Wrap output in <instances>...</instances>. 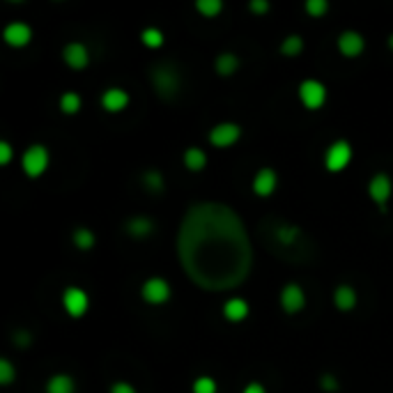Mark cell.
I'll use <instances>...</instances> for the list:
<instances>
[{"label": "cell", "instance_id": "obj_1", "mask_svg": "<svg viewBox=\"0 0 393 393\" xmlns=\"http://www.w3.org/2000/svg\"><path fill=\"white\" fill-rule=\"evenodd\" d=\"M182 270L202 290L224 292L241 285L253 267V246L241 216L226 202H195L178 233Z\"/></svg>", "mask_w": 393, "mask_h": 393}, {"label": "cell", "instance_id": "obj_2", "mask_svg": "<svg viewBox=\"0 0 393 393\" xmlns=\"http://www.w3.org/2000/svg\"><path fill=\"white\" fill-rule=\"evenodd\" d=\"M150 83H152L154 93L161 97V99H175L182 90V74L178 67L170 62H156L150 67Z\"/></svg>", "mask_w": 393, "mask_h": 393}, {"label": "cell", "instance_id": "obj_3", "mask_svg": "<svg viewBox=\"0 0 393 393\" xmlns=\"http://www.w3.org/2000/svg\"><path fill=\"white\" fill-rule=\"evenodd\" d=\"M49 166H51V152H49L47 145H42V143H35V145H28V147L23 150L21 168H23L25 178H30V180L42 178V175L49 170Z\"/></svg>", "mask_w": 393, "mask_h": 393}, {"label": "cell", "instance_id": "obj_4", "mask_svg": "<svg viewBox=\"0 0 393 393\" xmlns=\"http://www.w3.org/2000/svg\"><path fill=\"white\" fill-rule=\"evenodd\" d=\"M352 156H355V150H352V143L345 139H338L329 143V147L324 150V170L331 175H338L347 170V166L352 163Z\"/></svg>", "mask_w": 393, "mask_h": 393}, {"label": "cell", "instance_id": "obj_5", "mask_svg": "<svg viewBox=\"0 0 393 393\" xmlns=\"http://www.w3.org/2000/svg\"><path fill=\"white\" fill-rule=\"evenodd\" d=\"M299 102L306 110H320L326 104V97H329V90L322 81L318 78H306V81L299 83Z\"/></svg>", "mask_w": 393, "mask_h": 393}, {"label": "cell", "instance_id": "obj_6", "mask_svg": "<svg viewBox=\"0 0 393 393\" xmlns=\"http://www.w3.org/2000/svg\"><path fill=\"white\" fill-rule=\"evenodd\" d=\"M62 309L69 318H74V320L85 318V315H88V311H90V294L85 292L83 287H78V285L64 287Z\"/></svg>", "mask_w": 393, "mask_h": 393}, {"label": "cell", "instance_id": "obj_7", "mask_svg": "<svg viewBox=\"0 0 393 393\" xmlns=\"http://www.w3.org/2000/svg\"><path fill=\"white\" fill-rule=\"evenodd\" d=\"M170 294H173V287H170L168 281L161 276H152V278L143 281V285H141V299L145 301L147 306L168 304Z\"/></svg>", "mask_w": 393, "mask_h": 393}, {"label": "cell", "instance_id": "obj_8", "mask_svg": "<svg viewBox=\"0 0 393 393\" xmlns=\"http://www.w3.org/2000/svg\"><path fill=\"white\" fill-rule=\"evenodd\" d=\"M209 145L212 147H219V150H226V147H233L235 143L241 139V127L237 122H219L209 129Z\"/></svg>", "mask_w": 393, "mask_h": 393}, {"label": "cell", "instance_id": "obj_9", "mask_svg": "<svg viewBox=\"0 0 393 393\" xmlns=\"http://www.w3.org/2000/svg\"><path fill=\"white\" fill-rule=\"evenodd\" d=\"M368 195L370 200L379 207V212H386L391 195H393V180L386 173H375L368 182Z\"/></svg>", "mask_w": 393, "mask_h": 393}, {"label": "cell", "instance_id": "obj_10", "mask_svg": "<svg viewBox=\"0 0 393 393\" xmlns=\"http://www.w3.org/2000/svg\"><path fill=\"white\" fill-rule=\"evenodd\" d=\"M278 304L285 315H297L306 309V290L299 283H287L278 294Z\"/></svg>", "mask_w": 393, "mask_h": 393}, {"label": "cell", "instance_id": "obj_11", "mask_svg": "<svg viewBox=\"0 0 393 393\" xmlns=\"http://www.w3.org/2000/svg\"><path fill=\"white\" fill-rule=\"evenodd\" d=\"M338 53L347 58V60H357V58L364 56L366 51V37L359 30H343L338 35Z\"/></svg>", "mask_w": 393, "mask_h": 393}, {"label": "cell", "instance_id": "obj_12", "mask_svg": "<svg viewBox=\"0 0 393 393\" xmlns=\"http://www.w3.org/2000/svg\"><path fill=\"white\" fill-rule=\"evenodd\" d=\"M3 39L12 49H23L32 42V28L25 21H12L5 25Z\"/></svg>", "mask_w": 393, "mask_h": 393}, {"label": "cell", "instance_id": "obj_13", "mask_svg": "<svg viewBox=\"0 0 393 393\" xmlns=\"http://www.w3.org/2000/svg\"><path fill=\"white\" fill-rule=\"evenodd\" d=\"M276 187H278V173L274 168L265 166L253 175L251 189L255 195H260V198H270V195L276 191Z\"/></svg>", "mask_w": 393, "mask_h": 393}, {"label": "cell", "instance_id": "obj_14", "mask_svg": "<svg viewBox=\"0 0 393 393\" xmlns=\"http://www.w3.org/2000/svg\"><path fill=\"white\" fill-rule=\"evenodd\" d=\"M62 60L69 69L81 71L90 64V51L83 42H69L62 49Z\"/></svg>", "mask_w": 393, "mask_h": 393}, {"label": "cell", "instance_id": "obj_15", "mask_svg": "<svg viewBox=\"0 0 393 393\" xmlns=\"http://www.w3.org/2000/svg\"><path fill=\"white\" fill-rule=\"evenodd\" d=\"M131 97L124 88H106L102 93V108L106 110V113H122L124 108L129 106Z\"/></svg>", "mask_w": 393, "mask_h": 393}, {"label": "cell", "instance_id": "obj_16", "mask_svg": "<svg viewBox=\"0 0 393 393\" xmlns=\"http://www.w3.org/2000/svg\"><path fill=\"white\" fill-rule=\"evenodd\" d=\"M221 313H224V318L228 320V322L239 324L248 318L251 306H248V301L244 297H230V299L224 301V309H221Z\"/></svg>", "mask_w": 393, "mask_h": 393}, {"label": "cell", "instance_id": "obj_17", "mask_svg": "<svg viewBox=\"0 0 393 393\" xmlns=\"http://www.w3.org/2000/svg\"><path fill=\"white\" fill-rule=\"evenodd\" d=\"M124 230H127L134 239H145L154 233V219L145 214H136L124 221Z\"/></svg>", "mask_w": 393, "mask_h": 393}, {"label": "cell", "instance_id": "obj_18", "mask_svg": "<svg viewBox=\"0 0 393 393\" xmlns=\"http://www.w3.org/2000/svg\"><path fill=\"white\" fill-rule=\"evenodd\" d=\"M357 304H359V294L352 285L340 283L336 290H333V306H336L340 313H352L357 309Z\"/></svg>", "mask_w": 393, "mask_h": 393}, {"label": "cell", "instance_id": "obj_19", "mask_svg": "<svg viewBox=\"0 0 393 393\" xmlns=\"http://www.w3.org/2000/svg\"><path fill=\"white\" fill-rule=\"evenodd\" d=\"M239 56H235L233 51H224V53H219L214 58V71H216V76H221V78H230L237 74V69H239Z\"/></svg>", "mask_w": 393, "mask_h": 393}, {"label": "cell", "instance_id": "obj_20", "mask_svg": "<svg viewBox=\"0 0 393 393\" xmlns=\"http://www.w3.org/2000/svg\"><path fill=\"white\" fill-rule=\"evenodd\" d=\"M182 163H184L189 173H202L207 168V152L198 145L187 147L184 154H182Z\"/></svg>", "mask_w": 393, "mask_h": 393}, {"label": "cell", "instance_id": "obj_21", "mask_svg": "<svg viewBox=\"0 0 393 393\" xmlns=\"http://www.w3.org/2000/svg\"><path fill=\"white\" fill-rule=\"evenodd\" d=\"M47 393H76V379L67 372H58L47 379Z\"/></svg>", "mask_w": 393, "mask_h": 393}, {"label": "cell", "instance_id": "obj_22", "mask_svg": "<svg viewBox=\"0 0 393 393\" xmlns=\"http://www.w3.org/2000/svg\"><path fill=\"white\" fill-rule=\"evenodd\" d=\"M141 182H143V187H145V191H150V193L166 191V178H163V173L156 168L145 170V173L141 175Z\"/></svg>", "mask_w": 393, "mask_h": 393}, {"label": "cell", "instance_id": "obj_23", "mask_svg": "<svg viewBox=\"0 0 393 393\" xmlns=\"http://www.w3.org/2000/svg\"><path fill=\"white\" fill-rule=\"evenodd\" d=\"M58 106H60L64 115H76V113H81V108H83V97L74 93V90H67V93L60 95Z\"/></svg>", "mask_w": 393, "mask_h": 393}, {"label": "cell", "instance_id": "obj_24", "mask_svg": "<svg viewBox=\"0 0 393 393\" xmlns=\"http://www.w3.org/2000/svg\"><path fill=\"white\" fill-rule=\"evenodd\" d=\"M71 244H74L78 251H90V248H95L97 244V235L95 230H90V228L81 226L71 233Z\"/></svg>", "mask_w": 393, "mask_h": 393}, {"label": "cell", "instance_id": "obj_25", "mask_svg": "<svg viewBox=\"0 0 393 393\" xmlns=\"http://www.w3.org/2000/svg\"><path fill=\"white\" fill-rule=\"evenodd\" d=\"M304 37L301 35H297V32H294V35H287L283 42H281V56L283 58H297V56H301L304 53Z\"/></svg>", "mask_w": 393, "mask_h": 393}, {"label": "cell", "instance_id": "obj_26", "mask_svg": "<svg viewBox=\"0 0 393 393\" xmlns=\"http://www.w3.org/2000/svg\"><path fill=\"white\" fill-rule=\"evenodd\" d=\"M141 42H143V47H147V49H161L163 42H166V35H163L156 25H147V28L141 30Z\"/></svg>", "mask_w": 393, "mask_h": 393}, {"label": "cell", "instance_id": "obj_27", "mask_svg": "<svg viewBox=\"0 0 393 393\" xmlns=\"http://www.w3.org/2000/svg\"><path fill=\"white\" fill-rule=\"evenodd\" d=\"M195 12L205 19H216L224 12V0H195Z\"/></svg>", "mask_w": 393, "mask_h": 393}, {"label": "cell", "instance_id": "obj_28", "mask_svg": "<svg viewBox=\"0 0 393 393\" xmlns=\"http://www.w3.org/2000/svg\"><path fill=\"white\" fill-rule=\"evenodd\" d=\"M301 237V230L297 226H278L276 228V239H278V244H283V246H294L299 241Z\"/></svg>", "mask_w": 393, "mask_h": 393}, {"label": "cell", "instance_id": "obj_29", "mask_svg": "<svg viewBox=\"0 0 393 393\" xmlns=\"http://www.w3.org/2000/svg\"><path fill=\"white\" fill-rule=\"evenodd\" d=\"M191 391L193 393H219V384H216V379L212 375H200L193 379Z\"/></svg>", "mask_w": 393, "mask_h": 393}, {"label": "cell", "instance_id": "obj_30", "mask_svg": "<svg viewBox=\"0 0 393 393\" xmlns=\"http://www.w3.org/2000/svg\"><path fill=\"white\" fill-rule=\"evenodd\" d=\"M14 379H16L14 364H12L8 357H3V359H0V384L10 386V384H14Z\"/></svg>", "mask_w": 393, "mask_h": 393}, {"label": "cell", "instance_id": "obj_31", "mask_svg": "<svg viewBox=\"0 0 393 393\" xmlns=\"http://www.w3.org/2000/svg\"><path fill=\"white\" fill-rule=\"evenodd\" d=\"M304 10L306 14L313 19H322L326 12H329V3H326V0H306Z\"/></svg>", "mask_w": 393, "mask_h": 393}, {"label": "cell", "instance_id": "obj_32", "mask_svg": "<svg viewBox=\"0 0 393 393\" xmlns=\"http://www.w3.org/2000/svg\"><path fill=\"white\" fill-rule=\"evenodd\" d=\"M12 343H14L19 350H28V347L32 345V331L16 329L14 333H12Z\"/></svg>", "mask_w": 393, "mask_h": 393}, {"label": "cell", "instance_id": "obj_33", "mask_svg": "<svg viewBox=\"0 0 393 393\" xmlns=\"http://www.w3.org/2000/svg\"><path fill=\"white\" fill-rule=\"evenodd\" d=\"M320 389H322L324 393H336L340 389L338 377L331 375V372H324V375L320 377Z\"/></svg>", "mask_w": 393, "mask_h": 393}, {"label": "cell", "instance_id": "obj_34", "mask_svg": "<svg viewBox=\"0 0 393 393\" xmlns=\"http://www.w3.org/2000/svg\"><path fill=\"white\" fill-rule=\"evenodd\" d=\"M14 159V147L8 141H0V166H10V161Z\"/></svg>", "mask_w": 393, "mask_h": 393}, {"label": "cell", "instance_id": "obj_35", "mask_svg": "<svg viewBox=\"0 0 393 393\" xmlns=\"http://www.w3.org/2000/svg\"><path fill=\"white\" fill-rule=\"evenodd\" d=\"M108 393H139V389H136L131 382H124V379H117V382H113L108 386Z\"/></svg>", "mask_w": 393, "mask_h": 393}, {"label": "cell", "instance_id": "obj_36", "mask_svg": "<svg viewBox=\"0 0 393 393\" xmlns=\"http://www.w3.org/2000/svg\"><path fill=\"white\" fill-rule=\"evenodd\" d=\"M270 8H272V5L267 3V0H251V3H248V10H251L253 14H258V16L267 14V12H270Z\"/></svg>", "mask_w": 393, "mask_h": 393}, {"label": "cell", "instance_id": "obj_37", "mask_svg": "<svg viewBox=\"0 0 393 393\" xmlns=\"http://www.w3.org/2000/svg\"><path fill=\"white\" fill-rule=\"evenodd\" d=\"M241 393H267V389L262 382H248L244 389H241Z\"/></svg>", "mask_w": 393, "mask_h": 393}, {"label": "cell", "instance_id": "obj_38", "mask_svg": "<svg viewBox=\"0 0 393 393\" xmlns=\"http://www.w3.org/2000/svg\"><path fill=\"white\" fill-rule=\"evenodd\" d=\"M386 44H389V49L393 51V32H391V35H389V37H386Z\"/></svg>", "mask_w": 393, "mask_h": 393}]
</instances>
